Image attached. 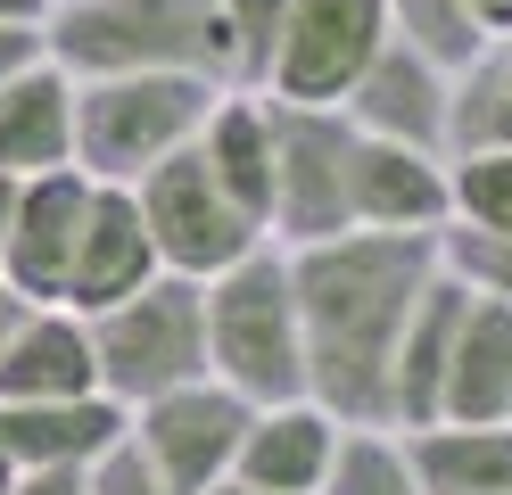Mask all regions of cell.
Returning <instances> with one entry per match:
<instances>
[{
	"label": "cell",
	"instance_id": "cell-15",
	"mask_svg": "<svg viewBox=\"0 0 512 495\" xmlns=\"http://www.w3.org/2000/svg\"><path fill=\"white\" fill-rule=\"evenodd\" d=\"M100 363H91V330L67 306H25L0 339V405H50V396H91Z\"/></svg>",
	"mask_w": 512,
	"mask_h": 495
},
{
	"label": "cell",
	"instance_id": "cell-24",
	"mask_svg": "<svg viewBox=\"0 0 512 495\" xmlns=\"http://www.w3.org/2000/svg\"><path fill=\"white\" fill-rule=\"evenodd\" d=\"M389 33L413 42L430 66H446V75H463V66L488 50V33H479V17L463 0H389Z\"/></svg>",
	"mask_w": 512,
	"mask_h": 495
},
{
	"label": "cell",
	"instance_id": "cell-14",
	"mask_svg": "<svg viewBox=\"0 0 512 495\" xmlns=\"http://www.w3.org/2000/svg\"><path fill=\"white\" fill-rule=\"evenodd\" d=\"M463 314H471V289L438 264L430 289L413 297L405 330H397V363H389V429H422V421H438V396H446V363H455Z\"/></svg>",
	"mask_w": 512,
	"mask_h": 495
},
{
	"label": "cell",
	"instance_id": "cell-22",
	"mask_svg": "<svg viewBox=\"0 0 512 495\" xmlns=\"http://www.w3.org/2000/svg\"><path fill=\"white\" fill-rule=\"evenodd\" d=\"M471 149H512V33H488V50L455 75L446 99V157Z\"/></svg>",
	"mask_w": 512,
	"mask_h": 495
},
{
	"label": "cell",
	"instance_id": "cell-12",
	"mask_svg": "<svg viewBox=\"0 0 512 495\" xmlns=\"http://www.w3.org/2000/svg\"><path fill=\"white\" fill-rule=\"evenodd\" d=\"M347 223H356V231H446V223H455L446 157L356 132V165H347Z\"/></svg>",
	"mask_w": 512,
	"mask_h": 495
},
{
	"label": "cell",
	"instance_id": "cell-26",
	"mask_svg": "<svg viewBox=\"0 0 512 495\" xmlns=\"http://www.w3.org/2000/svg\"><path fill=\"white\" fill-rule=\"evenodd\" d=\"M446 190H455V223H471V231H512V149L446 157Z\"/></svg>",
	"mask_w": 512,
	"mask_h": 495
},
{
	"label": "cell",
	"instance_id": "cell-2",
	"mask_svg": "<svg viewBox=\"0 0 512 495\" xmlns=\"http://www.w3.org/2000/svg\"><path fill=\"white\" fill-rule=\"evenodd\" d=\"M42 50L67 75H207L223 83L215 0H50Z\"/></svg>",
	"mask_w": 512,
	"mask_h": 495
},
{
	"label": "cell",
	"instance_id": "cell-16",
	"mask_svg": "<svg viewBox=\"0 0 512 495\" xmlns=\"http://www.w3.org/2000/svg\"><path fill=\"white\" fill-rule=\"evenodd\" d=\"M75 165V75L50 50L0 75V174H58Z\"/></svg>",
	"mask_w": 512,
	"mask_h": 495
},
{
	"label": "cell",
	"instance_id": "cell-33",
	"mask_svg": "<svg viewBox=\"0 0 512 495\" xmlns=\"http://www.w3.org/2000/svg\"><path fill=\"white\" fill-rule=\"evenodd\" d=\"M17 487V454H9V429H0V495Z\"/></svg>",
	"mask_w": 512,
	"mask_h": 495
},
{
	"label": "cell",
	"instance_id": "cell-21",
	"mask_svg": "<svg viewBox=\"0 0 512 495\" xmlns=\"http://www.w3.org/2000/svg\"><path fill=\"white\" fill-rule=\"evenodd\" d=\"M438 421H512V306L471 289L455 363H446V396Z\"/></svg>",
	"mask_w": 512,
	"mask_h": 495
},
{
	"label": "cell",
	"instance_id": "cell-35",
	"mask_svg": "<svg viewBox=\"0 0 512 495\" xmlns=\"http://www.w3.org/2000/svg\"><path fill=\"white\" fill-rule=\"evenodd\" d=\"M9 215H17V174H0V231H9Z\"/></svg>",
	"mask_w": 512,
	"mask_h": 495
},
{
	"label": "cell",
	"instance_id": "cell-18",
	"mask_svg": "<svg viewBox=\"0 0 512 495\" xmlns=\"http://www.w3.org/2000/svg\"><path fill=\"white\" fill-rule=\"evenodd\" d=\"M190 149H199L215 190L232 198L256 231L273 223V116H265V91H215V108H207V124H199Z\"/></svg>",
	"mask_w": 512,
	"mask_h": 495
},
{
	"label": "cell",
	"instance_id": "cell-1",
	"mask_svg": "<svg viewBox=\"0 0 512 495\" xmlns=\"http://www.w3.org/2000/svg\"><path fill=\"white\" fill-rule=\"evenodd\" d=\"M438 273V231H331L290 248L306 396L339 429H389V363L413 297Z\"/></svg>",
	"mask_w": 512,
	"mask_h": 495
},
{
	"label": "cell",
	"instance_id": "cell-6",
	"mask_svg": "<svg viewBox=\"0 0 512 495\" xmlns=\"http://www.w3.org/2000/svg\"><path fill=\"white\" fill-rule=\"evenodd\" d=\"M273 116V248L331 240L347 223V165H356V124L339 108H298V99H265Z\"/></svg>",
	"mask_w": 512,
	"mask_h": 495
},
{
	"label": "cell",
	"instance_id": "cell-11",
	"mask_svg": "<svg viewBox=\"0 0 512 495\" xmlns=\"http://www.w3.org/2000/svg\"><path fill=\"white\" fill-rule=\"evenodd\" d=\"M446 99H455V75L430 66L413 42H397V33H389V42L372 50V66L347 83L339 116L356 124V132H372V141H405V149L446 157Z\"/></svg>",
	"mask_w": 512,
	"mask_h": 495
},
{
	"label": "cell",
	"instance_id": "cell-30",
	"mask_svg": "<svg viewBox=\"0 0 512 495\" xmlns=\"http://www.w3.org/2000/svg\"><path fill=\"white\" fill-rule=\"evenodd\" d=\"M9 495H91V487H83V471H17Z\"/></svg>",
	"mask_w": 512,
	"mask_h": 495
},
{
	"label": "cell",
	"instance_id": "cell-8",
	"mask_svg": "<svg viewBox=\"0 0 512 495\" xmlns=\"http://www.w3.org/2000/svg\"><path fill=\"white\" fill-rule=\"evenodd\" d=\"M248 413H256V405L232 396L223 380H182V388H166V396H149V405H133L124 438L141 446V462H149L174 495H207L215 479H232L240 438H248Z\"/></svg>",
	"mask_w": 512,
	"mask_h": 495
},
{
	"label": "cell",
	"instance_id": "cell-36",
	"mask_svg": "<svg viewBox=\"0 0 512 495\" xmlns=\"http://www.w3.org/2000/svg\"><path fill=\"white\" fill-rule=\"evenodd\" d=\"M207 495H265V487H248V479H215Z\"/></svg>",
	"mask_w": 512,
	"mask_h": 495
},
{
	"label": "cell",
	"instance_id": "cell-32",
	"mask_svg": "<svg viewBox=\"0 0 512 495\" xmlns=\"http://www.w3.org/2000/svg\"><path fill=\"white\" fill-rule=\"evenodd\" d=\"M50 0H0V25H42Z\"/></svg>",
	"mask_w": 512,
	"mask_h": 495
},
{
	"label": "cell",
	"instance_id": "cell-9",
	"mask_svg": "<svg viewBox=\"0 0 512 495\" xmlns=\"http://www.w3.org/2000/svg\"><path fill=\"white\" fill-rule=\"evenodd\" d=\"M380 42H389V0H290L281 50L265 66V99L339 108L347 83L372 66Z\"/></svg>",
	"mask_w": 512,
	"mask_h": 495
},
{
	"label": "cell",
	"instance_id": "cell-17",
	"mask_svg": "<svg viewBox=\"0 0 512 495\" xmlns=\"http://www.w3.org/2000/svg\"><path fill=\"white\" fill-rule=\"evenodd\" d=\"M339 454V421L314 405V396H290V405H256L232 479L265 487V495H323V471Z\"/></svg>",
	"mask_w": 512,
	"mask_h": 495
},
{
	"label": "cell",
	"instance_id": "cell-28",
	"mask_svg": "<svg viewBox=\"0 0 512 495\" xmlns=\"http://www.w3.org/2000/svg\"><path fill=\"white\" fill-rule=\"evenodd\" d=\"M83 487H91V495H174V487L141 462V446H133V438H124V446H108L100 462H91V471H83Z\"/></svg>",
	"mask_w": 512,
	"mask_h": 495
},
{
	"label": "cell",
	"instance_id": "cell-29",
	"mask_svg": "<svg viewBox=\"0 0 512 495\" xmlns=\"http://www.w3.org/2000/svg\"><path fill=\"white\" fill-rule=\"evenodd\" d=\"M34 58H42V25H0V75H17Z\"/></svg>",
	"mask_w": 512,
	"mask_h": 495
},
{
	"label": "cell",
	"instance_id": "cell-19",
	"mask_svg": "<svg viewBox=\"0 0 512 495\" xmlns=\"http://www.w3.org/2000/svg\"><path fill=\"white\" fill-rule=\"evenodd\" d=\"M124 413L116 396H50V405H0L17 471H91L108 446H124Z\"/></svg>",
	"mask_w": 512,
	"mask_h": 495
},
{
	"label": "cell",
	"instance_id": "cell-23",
	"mask_svg": "<svg viewBox=\"0 0 512 495\" xmlns=\"http://www.w3.org/2000/svg\"><path fill=\"white\" fill-rule=\"evenodd\" d=\"M323 495H422V479L405 462V438H389V429H339Z\"/></svg>",
	"mask_w": 512,
	"mask_h": 495
},
{
	"label": "cell",
	"instance_id": "cell-31",
	"mask_svg": "<svg viewBox=\"0 0 512 495\" xmlns=\"http://www.w3.org/2000/svg\"><path fill=\"white\" fill-rule=\"evenodd\" d=\"M463 9L479 17V33H512V0H463Z\"/></svg>",
	"mask_w": 512,
	"mask_h": 495
},
{
	"label": "cell",
	"instance_id": "cell-3",
	"mask_svg": "<svg viewBox=\"0 0 512 495\" xmlns=\"http://www.w3.org/2000/svg\"><path fill=\"white\" fill-rule=\"evenodd\" d=\"M207 380H223L248 405L306 396V339L290 297V248H248L207 281Z\"/></svg>",
	"mask_w": 512,
	"mask_h": 495
},
{
	"label": "cell",
	"instance_id": "cell-7",
	"mask_svg": "<svg viewBox=\"0 0 512 495\" xmlns=\"http://www.w3.org/2000/svg\"><path fill=\"white\" fill-rule=\"evenodd\" d=\"M190 141H199V132H190ZM190 141H182L174 157H157L149 174L133 182V198H141V223H149L157 264L182 273V281H215L223 264H240L248 248H265V231H256L232 198L215 190V174L199 165Z\"/></svg>",
	"mask_w": 512,
	"mask_h": 495
},
{
	"label": "cell",
	"instance_id": "cell-10",
	"mask_svg": "<svg viewBox=\"0 0 512 495\" xmlns=\"http://www.w3.org/2000/svg\"><path fill=\"white\" fill-rule=\"evenodd\" d=\"M91 215V174L58 165V174H25L17 182V215L0 231V289H17L25 306H58L67 297V264Z\"/></svg>",
	"mask_w": 512,
	"mask_h": 495
},
{
	"label": "cell",
	"instance_id": "cell-4",
	"mask_svg": "<svg viewBox=\"0 0 512 495\" xmlns=\"http://www.w3.org/2000/svg\"><path fill=\"white\" fill-rule=\"evenodd\" d=\"M83 330H91V363H100V396H116L124 413L182 380H207V281L157 273L133 297L83 314Z\"/></svg>",
	"mask_w": 512,
	"mask_h": 495
},
{
	"label": "cell",
	"instance_id": "cell-34",
	"mask_svg": "<svg viewBox=\"0 0 512 495\" xmlns=\"http://www.w3.org/2000/svg\"><path fill=\"white\" fill-rule=\"evenodd\" d=\"M17 314H25V297H17V289H0V339H9V322H17Z\"/></svg>",
	"mask_w": 512,
	"mask_h": 495
},
{
	"label": "cell",
	"instance_id": "cell-25",
	"mask_svg": "<svg viewBox=\"0 0 512 495\" xmlns=\"http://www.w3.org/2000/svg\"><path fill=\"white\" fill-rule=\"evenodd\" d=\"M215 25H223V83L232 91H265V66L281 50L290 0H215Z\"/></svg>",
	"mask_w": 512,
	"mask_h": 495
},
{
	"label": "cell",
	"instance_id": "cell-27",
	"mask_svg": "<svg viewBox=\"0 0 512 495\" xmlns=\"http://www.w3.org/2000/svg\"><path fill=\"white\" fill-rule=\"evenodd\" d=\"M438 264H446L463 289H479V297H496V306H512V231L446 223V231H438Z\"/></svg>",
	"mask_w": 512,
	"mask_h": 495
},
{
	"label": "cell",
	"instance_id": "cell-5",
	"mask_svg": "<svg viewBox=\"0 0 512 495\" xmlns=\"http://www.w3.org/2000/svg\"><path fill=\"white\" fill-rule=\"evenodd\" d=\"M207 75H83L75 83V165L91 182H141L157 157H174L207 124Z\"/></svg>",
	"mask_w": 512,
	"mask_h": 495
},
{
	"label": "cell",
	"instance_id": "cell-13",
	"mask_svg": "<svg viewBox=\"0 0 512 495\" xmlns=\"http://www.w3.org/2000/svg\"><path fill=\"white\" fill-rule=\"evenodd\" d=\"M166 264L149 248V223H141V198L133 182H91V215H83V240H75V264H67V314H100L116 297H133L141 281H157Z\"/></svg>",
	"mask_w": 512,
	"mask_h": 495
},
{
	"label": "cell",
	"instance_id": "cell-20",
	"mask_svg": "<svg viewBox=\"0 0 512 495\" xmlns=\"http://www.w3.org/2000/svg\"><path fill=\"white\" fill-rule=\"evenodd\" d=\"M405 462L422 495H512V421H422Z\"/></svg>",
	"mask_w": 512,
	"mask_h": 495
}]
</instances>
